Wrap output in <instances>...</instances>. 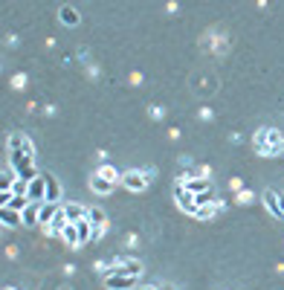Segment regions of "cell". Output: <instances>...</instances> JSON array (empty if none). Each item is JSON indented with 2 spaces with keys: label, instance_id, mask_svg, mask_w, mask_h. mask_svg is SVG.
<instances>
[{
  "label": "cell",
  "instance_id": "obj_18",
  "mask_svg": "<svg viewBox=\"0 0 284 290\" xmlns=\"http://www.w3.org/2000/svg\"><path fill=\"white\" fill-rule=\"evenodd\" d=\"M58 198H61V186L53 177H46V203H58Z\"/></svg>",
  "mask_w": 284,
  "mask_h": 290
},
{
  "label": "cell",
  "instance_id": "obj_17",
  "mask_svg": "<svg viewBox=\"0 0 284 290\" xmlns=\"http://www.w3.org/2000/svg\"><path fill=\"white\" fill-rule=\"evenodd\" d=\"M76 227H79V238H81V244H90V241H93V232H96V227L90 224L87 218H84V221H79Z\"/></svg>",
  "mask_w": 284,
  "mask_h": 290
},
{
  "label": "cell",
  "instance_id": "obj_15",
  "mask_svg": "<svg viewBox=\"0 0 284 290\" xmlns=\"http://www.w3.org/2000/svg\"><path fill=\"white\" fill-rule=\"evenodd\" d=\"M96 174H99V177H105V180H110V183H122V174H119V168H116V165H110V163H102Z\"/></svg>",
  "mask_w": 284,
  "mask_h": 290
},
{
  "label": "cell",
  "instance_id": "obj_8",
  "mask_svg": "<svg viewBox=\"0 0 284 290\" xmlns=\"http://www.w3.org/2000/svg\"><path fill=\"white\" fill-rule=\"evenodd\" d=\"M0 224H3V227H9V229H15V227L23 224V218H20V212H15V209L0 206Z\"/></svg>",
  "mask_w": 284,
  "mask_h": 290
},
{
  "label": "cell",
  "instance_id": "obj_19",
  "mask_svg": "<svg viewBox=\"0 0 284 290\" xmlns=\"http://www.w3.org/2000/svg\"><path fill=\"white\" fill-rule=\"evenodd\" d=\"M255 151L261 157H267V160H273V157H278L284 151V148H275V145H267V142H255Z\"/></svg>",
  "mask_w": 284,
  "mask_h": 290
},
{
  "label": "cell",
  "instance_id": "obj_2",
  "mask_svg": "<svg viewBox=\"0 0 284 290\" xmlns=\"http://www.w3.org/2000/svg\"><path fill=\"white\" fill-rule=\"evenodd\" d=\"M148 177H145V172L142 168H131V172H125L122 174V186L128 191H142V189H148Z\"/></svg>",
  "mask_w": 284,
  "mask_h": 290
},
{
  "label": "cell",
  "instance_id": "obj_9",
  "mask_svg": "<svg viewBox=\"0 0 284 290\" xmlns=\"http://www.w3.org/2000/svg\"><path fill=\"white\" fill-rule=\"evenodd\" d=\"M223 209H226V203H223V200H215V203H206V206H200L197 209V221H212L215 215H218V212H223Z\"/></svg>",
  "mask_w": 284,
  "mask_h": 290
},
{
  "label": "cell",
  "instance_id": "obj_1",
  "mask_svg": "<svg viewBox=\"0 0 284 290\" xmlns=\"http://www.w3.org/2000/svg\"><path fill=\"white\" fill-rule=\"evenodd\" d=\"M142 261L139 258H125V255H116L113 261L107 264L105 276H133V279H139L142 276Z\"/></svg>",
  "mask_w": 284,
  "mask_h": 290
},
{
  "label": "cell",
  "instance_id": "obj_24",
  "mask_svg": "<svg viewBox=\"0 0 284 290\" xmlns=\"http://www.w3.org/2000/svg\"><path fill=\"white\" fill-rule=\"evenodd\" d=\"M200 119H203V122H212V119H215V110L203 105V108H200Z\"/></svg>",
  "mask_w": 284,
  "mask_h": 290
},
{
  "label": "cell",
  "instance_id": "obj_16",
  "mask_svg": "<svg viewBox=\"0 0 284 290\" xmlns=\"http://www.w3.org/2000/svg\"><path fill=\"white\" fill-rule=\"evenodd\" d=\"M58 203H44V206H41V227H50V224H53L55 221V215H58Z\"/></svg>",
  "mask_w": 284,
  "mask_h": 290
},
{
  "label": "cell",
  "instance_id": "obj_27",
  "mask_svg": "<svg viewBox=\"0 0 284 290\" xmlns=\"http://www.w3.org/2000/svg\"><path fill=\"white\" fill-rule=\"evenodd\" d=\"M162 116H165V108L154 105V108H151V119H162Z\"/></svg>",
  "mask_w": 284,
  "mask_h": 290
},
{
  "label": "cell",
  "instance_id": "obj_13",
  "mask_svg": "<svg viewBox=\"0 0 284 290\" xmlns=\"http://www.w3.org/2000/svg\"><path fill=\"white\" fill-rule=\"evenodd\" d=\"M90 189L96 191V195H110V191L116 189V183H110V180H105V177L93 174V177H90Z\"/></svg>",
  "mask_w": 284,
  "mask_h": 290
},
{
  "label": "cell",
  "instance_id": "obj_30",
  "mask_svg": "<svg viewBox=\"0 0 284 290\" xmlns=\"http://www.w3.org/2000/svg\"><path fill=\"white\" fill-rule=\"evenodd\" d=\"M241 139H244V136H241V134H238V131H232V134H229V142H232V145H238V142H241Z\"/></svg>",
  "mask_w": 284,
  "mask_h": 290
},
{
  "label": "cell",
  "instance_id": "obj_39",
  "mask_svg": "<svg viewBox=\"0 0 284 290\" xmlns=\"http://www.w3.org/2000/svg\"><path fill=\"white\" fill-rule=\"evenodd\" d=\"M3 290H18V287H9V284H6V287H3Z\"/></svg>",
  "mask_w": 284,
  "mask_h": 290
},
{
  "label": "cell",
  "instance_id": "obj_23",
  "mask_svg": "<svg viewBox=\"0 0 284 290\" xmlns=\"http://www.w3.org/2000/svg\"><path fill=\"white\" fill-rule=\"evenodd\" d=\"M27 72H15V76H12V87H15V90H23V87H27Z\"/></svg>",
  "mask_w": 284,
  "mask_h": 290
},
{
  "label": "cell",
  "instance_id": "obj_33",
  "mask_svg": "<svg viewBox=\"0 0 284 290\" xmlns=\"http://www.w3.org/2000/svg\"><path fill=\"white\" fill-rule=\"evenodd\" d=\"M133 290H157V287H154V284H145V281H139V284H136Z\"/></svg>",
  "mask_w": 284,
  "mask_h": 290
},
{
  "label": "cell",
  "instance_id": "obj_21",
  "mask_svg": "<svg viewBox=\"0 0 284 290\" xmlns=\"http://www.w3.org/2000/svg\"><path fill=\"white\" fill-rule=\"evenodd\" d=\"M252 200H255V195H252L249 189H241V191H235V203H238V206H249Z\"/></svg>",
  "mask_w": 284,
  "mask_h": 290
},
{
  "label": "cell",
  "instance_id": "obj_22",
  "mask_svg": "<svg viewBox=\"0 0 284 290\" xmlns=\"http://www.w3.org/2000/svg\"><path fill=\"white\" fill-rule=\"evenodd\" d=\"M29 203H32V200H29V198H15V195H12V198H9V203H6V206H9V209H15V212H23V209H27Z\"/></svg>",
  "mask_w": 284,
  "mask_h": 290
},
{
  "label": "cell",
  "instance_id": "obj_37",
  "mask_svg": "<svg viewBox=\"0 0 284 290\" xmlns=\"http://www.w3.org/2000/svg\"><path fill=\"white\" fill-rule=\"evenodd\" d=\"M44 113H46V116H55V113H58V108H55V105H46Z\"/></svg>",
  "mask_w": 284,
  "mask_h": 290
},
{
  "label": "cell",
  "instance_id": "obj_38",
  "mask_svg": "<svg viewBox=\"0 0 284 290\" xmlns=\"http://www.w3.org/2000/svg\"><path fill=\"white\" fill-rule=\"evenodd\" d=\"M278 206H281V218H284V191L278 195Z\"/></svg>",
  "mask_w": 284,
  "mask_h": 290
},
{
  "label": "cell",
  "instance_id": "obj_3",
  "mask_svg": "<svg viewBox=\"0 0 284 290\" xmlns=\"http://www.w3.org/2000/svg\"><path fill=\"white\" fill-rule=\"evenodd\" d=\"M29 200L46 203V174H38L35 180H29Z\"/></svg>",
  "mask_w": 284,
  "mask_h": 290
},
{
  "label": "cell",
  "instance_id": "obj_20",
  "mask_svg": "<svg viewBox=\"0 0 284 290\" xmlns=\"http://www.w3.org/2000/svg\"><path fill=\"white\" fill-rule=\"evenodd\" d=\"M87 221L93 224V227H102V224H107V215H105L99 206H93V209L87 212Z\"/></svg>",
  "mask_w": 284,
  "mask_h": 290
},
{
  "label": "cell",
  "instance_id": "obj_12",
  "mask_svg": "<svg viewBox=\"0 0 284 290\" xmlns=\"http://www.w3.org/2000/svg\"><path fill=\"white\" fill-rule=\"evenodd\" d=\"M278 195H281V191H275V189H267V191H264V206L270 209V215H273V218H281V206H278Z\"/></svg>",
  "mask_w": 284,
  "mask_h": 290
},
{
  "label": "cell",
  "instance_id": "obj_40",
  "mask_svg": "<svg viewBox=\"0 0 284 290\" xmlns=\"http://www.w3.org/2000/svg\"><path fill=\"white\" fill-rule=\"evenodd\" d=\"M160 290H174V287H160Z\"/></svg>",
  "mask_w": 284,
  "mask_h": 290
},
{
  "label": "cell",
  "instance_id": "obj_31",
  "mask_svg": "<svg viewBox=\"0 0 284 290\" xmlns=\"http://www.w3.org/2000/svg\"><path fill=\"white\" fill-rule=\"evenodd\" d=\"M87 76H90V79H96V76H99V67H96V64H90V67H87Z\"/></svg>",
  "mask_w": 284,
  "mask_h": 290
},
{
  "label": "cell",
  "instance_id": "obj_4",
  "mask_svg": "<svg viewBox=\"0 0 284 290\" xmlns=\"http://www.w3.org/2000/svg\"><path fill=\"white\" fill-rule=\"evenodd\" d=\"M136 284H139V279H133V276H105L107 290H133Z\"/></svg>",
  "mask_w": 284,
  "mask_h": 290
},
{
  "label": "cell",
  "instance_id": "obj_36",
  "mask_svg": "<svg viewBox=\"0 0 284 290\" xmlns=\"http://www.w3.org/2000/svg\"><path fill=\"white\" fill-rule=\"evenodd\" d=\"M76 273V264H64V276H73Z\"/></svg>",
  "mask_w": 284,
  "mask_h": 290
},
{
  "label": "cell",
  "instance_id": "obj_14",
  "mask_svg": "<svg viewBox=\"0 0 284 290\" xmlns=\"http://www.w3.org/2000/svg\"><path fill=\"white\" fill-rule=\"evenodd\" d=\"M58 18H61V23H67V27H79L81 15H79V9H73V6H61V9H58Z\"/></svg>",
  "mask_w": 284,
  "mask_h": 290
},
{
  "label": "cell",
  "instance_id": "obj_35",
  "mask_svg": "<svg viewBox=\"0 0 284 290\" xmlns=\"http://www.w3.org/2000/svg\"><path fill=\"white\" fill-rule=\"evenodd\" d=\"M6 255H9V258H18V247H6Z\"/></svg>",
  "mask_w": 284,
  "mask_h": 290
},
{
  "label": "cell",
  "instance_id": "obj_25",
  "mask_svg": "<svg viewBox=\"0 0 284 290\" xmlns=\"http://www.w3.org/2000/svg\"><path fill=\"white\" fill-rule=\"evenodd\" d=\"M107 229H110V224H102V227H96V232H93V241L105 238V235H107Z\"/></svg>",
  "mask_w": 284,
  "mask_h": 290
},
{
  "label": "cell",
  "instance_id": "obj_7",
  "mask_svg": "<svg viewBox=\"0 0 284 290\" xmlns=\"http://www.w3.org/2000/svg\"><path fill=\"white\" fill-rule=\"evenodd\" d=\"M41 206H44V203H29V206L20 212L23 227H38V224H41Z\"/></svg>",
  "mask_w": 284,
  "mask_h": 290
},
{
  "label": "cell",
  "instance_id": "obj_29",
  "mask_svg": "<svg viewBox=\"0 0 284 290\" xmlns=\"http://www.w3.org/2000/svg\"><path fill=\"white\" fill-rule=\"evenodd\" d=\"M209 174H212V165H200L197 168V177H209Z\"/></svg>",
  "mask_w": 284,
  "mask_h": 290
},
{
  "label": "cell",
  "instance_id": "obj_10",
  "mask_svg": "<svg viewBox=\"0 0 284 290\" xmlns=\"http://www.w3.org/2000/svg\"><path fill=\"white\" fill-rule=\"evenodd\" d=\"M87 212H90V209H84L81 203H67V206H64V215H67V221H70V224L84 221V218H87Z\"/></svg>",
  "mask_w": 284,
  "mask_h": 290
},
{
  "label": "cell",
  "instance_id": "obj_26",
  "mask_svg": "<svg viewBox=\"0 0 284 290\" xmlns=\"http://www.w3.org/2000/svg\"><path fill=\"white\" fill-rule=\"evenodd\" d=\"M215 53L226 55V41H223V38H215Z\"/></svg>",
  "mask_w": 284,
  "mask_h": 290
},
{
  "label": "cell",
  "instance_id": "obj_5",
  "mask_svg": "<svg viewBox=\"0 0 284 290\" xmlns=\"http://www.w3.org/2000/svg\"><path fill=\"white\" fill-rule=\"evenodd\" d=\"M255 142H267V145H275V148H284V136H281V131H275V128H258Z\"/></svg>",
  "mask_w": 284,
  "mask_h": 290
},
{
  "label": "cell",
  "instance_id": "obj_34",
  "mask_svg": "<svg viewBox=\"0 0 284 290\" xmlns=\"http://www.w3.org/2000/svg\"><path fill=\"white\" fill-rule=\"evenodd\" d=\"M180 165H183V168H192V157H180Z\"/></svg>",
  "mask_w": 284,
  "mask_h": 290
},
{
  "label": "cell",
  "instance_id": "obj_32",
  "mask_svg": "<svg viewBox=\"0 0 284 290\" xmlns=\"http://www.w3.org/2000/svg\"><path fill=\"white\" fill-rule=\"evenodd\" d=\"M131 84H142V72H131Z\"/></svg>",
  "mask_w": 284,
  "mask_h": 290
},
{
  "label": "cell",
  "instance_id": "obj_28",
  "mask_svg": "<svg viewBox=\"0 0 284 290\" xmlns=\"http://www.w3.org/2000/svg\"><path fill=\"white\" fill-rule=\"evenodd\" d=\"M229 189H232V191H241V189H244V183H241V177H232V180H229Z\"/></svg>",
  "mask_w": 284,
  "mask_h": 290
},
{
  "label": "cell",
  "instance_id": "obj_6",
  "mask_svg": "<svg viewBox=\"0 0 284 290\" xmlns=\"http://www.w3.org/2000/svg\"><path fill=\"white\" fill-rule=\"evenodd\" d=\"M177 206H180V212H186V215H197V198L192 191H186L183 186H177Z\"/></svg>",
  "mask_w": 284,
  "mask_h": 290
},
{
  "label": "cell",
  "instance_id": "obj_11",
  "mask_svg": "<svg viewBox=\"0 0 284 290\" xmlns=\"http://www.w3.org/2000/svg\"><path fill=\"white\" fill-rule=\"evenodd\" d=\"M61 238H64V244L70 247V250H79V247H81L79 227H76V224H67V227H64V232H61Z\"/></svg>",
  "mask_w": 284,
  "mask_h": 290
}]
</instances>
